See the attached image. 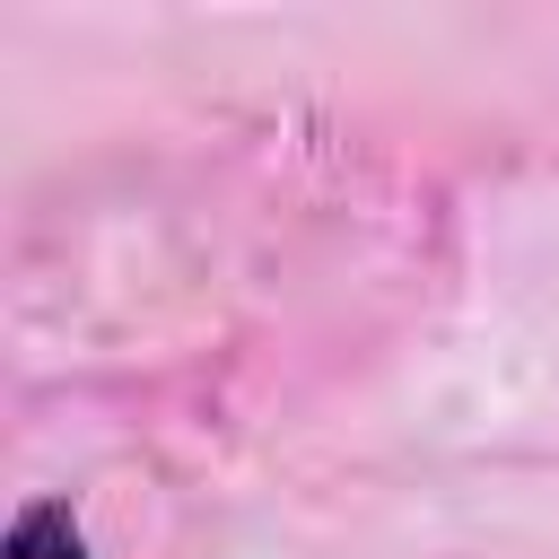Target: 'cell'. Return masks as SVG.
Here are the masks:
<instances>
[{"instance_id":"6da1fadb","label":"cell","mask_w":559,"mask_h":559,"mask_svg":"<svg viewBox=\"0 0 559 559\" xmlns=\"http://www.w3.org/2000/svg\"><path fill=\"white\" fill-rule=\"evenodd\" d=\"M0 559H87V533H79V515H70L61 498H26V507L9 515Z\"/></svg>"}]
</instances>
